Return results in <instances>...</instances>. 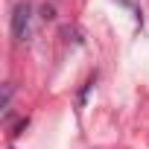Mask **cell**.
Masks as SVG:
<instances>
[{
	"label": "cell",
	"instance_id": "1",
	"mask_svg": "<svg viewBox=\"0 0 149 149\" xmlns=\"http://www.w3.org/2000/svg\"><path fill=\"white\" fill-rule=\"evenodd\" d=\"M29 32H32V6L24 0L12 9V38L18 44H24V41H29Z\"/></svg>",
	"mask_w": 149,
	"mask_h": 149
},
{
	"label": "cell",
	"instance_id": "2",
	"mask_svg": "<svg viewBox=\"0 0 149 149\" xmlns=\"http://www.w3.org/2000/svg\"><path fill=\"white\" fill-rule=\"evenodd\" d=\"M9 100H12V85H3V111L9 114Z\"/></svg>",
	"mask_w": 149,
	"mask_h": 149
},
{
	"label": "cell",
	"instance_id": "3",
	"mask_svg": "<svg viewBox=\"0 0 149 149\" xmlns=\"http://www.w3.org/2000/svg\"><path fill=\"white\" fill-rule=\"evenodd\" d=\"M41 18H44V21H53V9L44 6V9H41Z\"/></svg>",
	"mask_w": 149,
	"mask_h": 149
},
{
	"label": "cell",
	"instance_id": "4",
	"mask_svg": "<svg viewBox=\"0 0 149 149\" xmlns=\"http://www.w3.org/2000/svg\"><path fill=\"white\" fill-rule=\"evenodd\" d=\"M24 129H26V120H21V123H18V126H15V132H12V137H18V134H21V132H24Z\"/></svg>",
	"mask_w": 149,
	"mask_h": 149
}]
</instances>
